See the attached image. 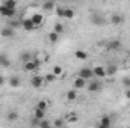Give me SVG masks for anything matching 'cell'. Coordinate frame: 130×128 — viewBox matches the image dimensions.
I'll list each match as a JSON object with an SVG mask.
<instances>
[{
	"label": "cell",
	"instance_id": "4fadbf2b",
	"mask_svg": "<svg viewBox=\"0 0 130 128\" xmlns=\"http://www.w3.org/2000/svg\"><path fill=\"white\" fill-rule=\"evenodd\" d=\"M110 23L112 24H121V23H124V17L121 14H113L110 17Z\"/></svg>",
	"mask_w": 130,
	"mask_h": 128
},
{
	"label": "cell",
	"instance_id": "d590c367",
	"mask_svg": "<svg viewBox=\"0 0 130 128\" xmlns=\"http://www.w3.org/2000/svg\"><path fill=\"white\" fill-rule=\"evenodd\" d=\"M123 86L124 88H130V77H124L123 78Z\"/></svg>",
	"mask_w": 130,
	"mask_h": 128
},
{
	"label": "cell",
	"instance_id": "d6a6232c",
	"mask_svg": "<svg viewBox=\"0 0 130 128\" xmlns=\"http://www.w3.org/2000/svg\"><path fill=\"white\" fill-rule=\"evenodd\" d=\"M53 124L52 122H48V121H45V119H41L39 121V127L41 128H47V127H52Z\"/></svg>",
	"mask_w": 130,
	"mask_h": 128
},
{
	"label": "cell",
	"instance_id": "83f0119b",
	"mask_svg": "<svg viewBox=\"0 0 130 128\" xmlns=\"http://www.w3.org/2000/svg\"><path fill=\"white\" fill-rule=\"evenodd\" d=\"M21 60L23 62H29V60H32V54L29 53V51H24V53H21Z\"/></svg>",
	"mask_w": 130,
	"mask_h": 128
},
{
	"label": "cell",
	"instance_id": "8992f818",
	"mask_svg": "<svg viewBox=\"0 0 130 128\" xmlns=\"http://www.w3.org/2000/svg\"><path fill=\"white\" fill-rule=\"evenodd\" d=\"M44 77H41V75H33L32 78H30V84H32L33 88H36V89H39L42 84H44Z\"/></svg>",
	"mask_w": 130,
	"mask_h": 128
},
{
	"label": "cell",
	"instance_id": "d6986e66",
	"mask_svg": "<svg viewBox=\"0 0 130 128\" xmlns=\"http://www.w3.org/2000/svg\"><path fill=\"white\" fill-rule=\"evenodd\" d=\"M76 15V12L71 9V8H65V12H64V18L65 20H73Z\"/></svg>",
	"mask_w": 130,
	"mask_h": 128
},
{
	"label": "cell",
	"instance_id": "4dcf8cb0",
	"mask_svg": "<svg viewBox=\"0 0 130 128\" xmlns=\"http://www.w3.org/2000/svg\"><path fill=\"white\" fill-rule=\"evenodd\" d=\"M44 80H45L47 83H53V81L56 80V75H55L53 72H52V74H47V75L44 77Z\"/></svg>",
	"mask_w": 130,
	"mask_h": 128
},
{
	"label": "cell",
	"instance_id": "1f68e13d",
	"mask_svg": "<svg viewBox=\"0 0 130 128\" xmlns=\"http://www.w3.org/2000/svg\"><path fill=\"white\" fill-rule=\"evenodd\" d=\"M36 109H41V110H45V109H47V101H44V99H41V101H38V104H36Z\"/></svg>",
	"mask_w": 130,
	"mask_h": 128
},
{
	"label": "cell",
	"instance_id": "74e56055",
	"mask_svg": "<svg viewBox=\"0 0 130 128\" xmlns=\"http://www.w3.org/2000/svg\"><path fill=\"white\" fill-rule=\"evenodd\" d=\"M5 81H6V80H5V77H3V75H0V88L5 84Z\"/></svg>",
	"mask_w": 130,
	"mask_h": 128
},
{
	"label": "cell",
	"instance_id": "3957f363",
	"mask_svg": "<svg viewBox=\"0 0 130 128\" xmlns=\"http://www.w3.org/2000/svg\"><path fill=\"white\" fill-rule=\"evenodd\" d=\"M92 71H94V78H104L107 74H106V68L104 66H101V65H97V66H94L92 68Z\"/></svg>",
	"mask_w": 130,
	"mask_h": 128
},
{
	"label": "cell",
	"instance_id": "f1b7e54d",
	"mask_svg": "<svg viewBox=\"0 0 130 128\" xmlns=\"http://www.w3.org/2000/svg\"><path fill=\"white\" fill-rule=\"evenodd\" d=\"M55 11H56V15H58L59 18H64V12H65L64 6H56V8H55Z\"/></svg>",
	"mask_w": 130,
	"mask_h": 128
},
{
	"label": "cell",
	"instance_id": "ffe728a7",
	"mask_svg": "<svg viewBox=\"0 0 130 128\" xmlns=\"http://www.w3.org/2000/svg\"><path fill=\"white\" fill-rule=\"evenodd\" d=\"M44 116H45V110H41V109H35V112H33V118H36V119H44Z\"/></svg>",
	"mask_w": 130,
	"mask_h": 128
},
{
	"label": "cell",
	"instance_id": "44dd1931",
	"mask_svg": "<svg viewBox=\"0 0 130 128\" xmlns=\"http://www.w3.org/2000/svg\"><path fill=\"white\" fill-rule=\"evenodd\" d=\"M117 71H118V66H117V65H109V66L106 68V74H107V75H115Z\"/></svg>",
	"mask_w": 130,
	"mask_h": 128
},
{
	"label": "cell",
	"instance_id": "4316f807",
	"mask_svg": "<svg viewBox=\"0 0 130 128\" xmlns=\"http://www.w3.org/2000/svg\"><path fill=\"white\" fill-rule=\"evenodd\" d=\"M9 26L17 30L18 27H21V21H20V20H11V21H9Z\"/></svg>",
	"mask_w": 130,
	"mask_h": 128
},
{
	"label": "cell",
	"instance_id": "30bf717a",
	"mask_svg": "<svg viewBox=\"0 0 130 128\" xmlns=\"http://www.w3.org/2000/svg\"><path fill=\"white\" fill-rule=\"evenodd\" d=\"M107 48H109V50H112V51H117V50H120V48H121V42H120L118 39L109 41V42H107Z\"/></svg>",
	"mask_w": 130,
	"mask_h": 128
},
{
	"label": "cell",
	"instance_id": "9a60e30c",
	"mask_svg": "<svg viewBox=\"0 0 130 128\" xmlns=\"http://www.w3.org/2000/svg\"><path fill=\"white\" fill-rule=\"evenodd\" d=\"M55 8H56V3H55L53 0H45L44 5H42V9H44V11H53Z\"/></svg>",
	"mask_w": 130,
	"mask_h": 128
},
{
	"label": "cell",
	"instance_id": "ac0fdd59",
	"mask_svg": "<svg viewBox=\"0 0 130 128\" xmlns=\"http://www.w3.org/2000/svg\"><path fill=\"white\" fill-rule=\"evenodd\" d=\"M91 23H94V24H104V17L103 15H91Z\"/></svg>",
	"mask_w": 130,
	"mask_h": 128
},
{
	"label": "cell",
	"instance_id": "f546056e",
	"mask_svg": "<svg viewBox=\"0 0 130 128\" xmlns=\"http://www.w3.org/2000/svg\"><path fill=\"white\" fill-rule=\"evenodd\" d=\"M17 119H18V113H17V112H9V113H8V121L14 122V121H17Z\"/></svg>",
	"mask_w": 130,
	"mask_h": 128
},
{
	"label": "cell",
	"instance_id": "7a4b0ae2",
	"mask_svg": "<svg viewBox=\"0 0 130 128\" xmlns=\"http://www.w3.org/2000/svg\"><path fill=\"white\" fill-rule=\"evenodd\" d=\"M0 15L5 17V18H12V17L15 15V9H11V8H8V6L2 5V6H0Z\"/></svg>",
	"mask_w": 130,
	"mask_h": 128
},
{
	"label": "cell",
	"instance_id": "484cf974",
	"mask_svg": "<svg viewBox=\"0 0 130 128\" xmlns=\"http://www.w3.org/2000/svg\"><path fill=\"white\" fill-rule=\"evenodd\" d=\"M53 30H55L56 33H59V35H61V33L65 32V27H64V24H61V23H56V24H55V27H53Z\"/></svg>",
	"mask_w": 130,
	"mask_h": 128
},
{
	"label": "cell",
	"instance_id": "6da1fadb",
	"mask_svg": "<svg viewBox=\"0 0 130 128\" xmlns=\"http://www.w3.org/2000/svg\"><path fill=\"white\" fill-rule=\"evenodd\" d=\"M79 77H82V78H85V80H91V78H94V71H92V68H89V66L80 68V71H79Z\"/></svg>",
	"mask_w": 130,
	"mask_h": 128
},
{
	"label": "cell",
	"instance_id": "cb8c5ba5",
	"mask_svg": "<svg viewBox=\"0 0 130 128\" xmlns=\"http://www.w3.org/2000/svg\"><path fill=\"white\" fill-rule=\"evenodd\" d=\"M20 83H21V81H20V78H18V77H15V75L9 78V84H11L12 88H18V86H20Z\"/></svg>",
	"mask_w": 130,
	"mask_h": 128
},
{
	"label": "cell",
	"instance_id": "5b68a950",
	"mask_svg": "<svg viewBox=\"0 0 130 128\" xmlns=\"http://www.w3.org/2000/svg\"><path fill=\"white\" fill-rule=\"evenodd\" d=\"M21 27H23L26 32H32L33 29H36V26L33 24L32 18H26V20H21Z\"/></svg>",
	"mask_w": 130,
	"mask_h": 128
},
{
	"label": "cell",
	"instance_id": "ba28073f",
	"mask_svg": "<svg viewBox=\"0 0 130 128\" xmlns=\"http://www.w3.org/2000/svg\"><path fill=\"white\" fill-rule=\"evenodd\" d=\"M0 66H3V68H9L11 66V59L5 53H0Z\"/></svg>",
	"mask_w": 130,
	"mask_h": 128
},
{
	"label": "cell",
	"instance_id": "8fae6325",
	"mask_svg": "<svg viewBox=\"0 0 130 128\" xmlns=\"http://www.w3.org/2000/svg\"><path fill=\"white\" fill-rule=\"evenodd\" d=\"M86 86V80L85 78H82V77H77L76 80H74V89H83Z\"/></svg>",
	"mask_w": 130,
	"mask_h": 128
},
{
	"label": "cell",
	"instance_id": "7402d4cb",
	"mask_svg": "<svg viewBox=\"0 0 130 128\" xmlns=\"http://www.w3.org/2000/svg\"><path fill=\"white\" fill-rule=\"evenodd\" d=\"M53 74H55L56 77L64 75V68H62L61 65H55V66H53Z\"/></svg>",
	"mask_w": 130,
	"mask_h": 128
},
{
	"label": "cell",
	"instance_id": "7c38bea8",
	"mask_svg": "<svg viewBox=\"0 0 130 128\" xmlns=\"http://www.w3.org/2000/svg\"><path fill=\"white\" fill-rule=\"evenodd\" d=\"M30 18H32L33 24H35L36 27H38V26H41V24L44 23V17H42L41 14H33L32 17H30Z\"/></svg>",
	"mask_w": 130,
	"mask_h": 128
},
{
	"label": "cell",
	"instance_id": "836d02e7",
	"mask_svg": "<svg viewBox=\"0 0 130 128\" xmlns=\"http://www.w3.org/2000/svg\"><path fill=\"white\" fill-rule=\"evenodd\" d=\"M77 119H79V118H77L76 113H70V115H68V121H70V122H77Z\"/></svg>",
	"mask_w": 130,
	"mask_h": 128
},
{
	"label": "cell",
	"instance_id": "e575fe53",
	"mask_svg": "<svg viewBox=\"0 0 130 128\" xmlns=\"http://www.w3.org/2000/svg\"><path fill=\"white\" fill-rule=\"evenodd\" d=\"M64 124H65V122L62 121V119H56V121L53 122V127H58V128H59V127H64Z\"/></svg>",
	"mask_w": 130,
	"mask_h": 128
},
{
	"label": "cell",
	"instance_id": "277c9868",
	"mask_svg": "<svg viewBox=\"0 0 130 128\" xmlns=\"http://www.w3.org/2000/svg\"><path fill=\"white\" fill-rule=\"evenodd\" d=\"M101 81L100 80H94V78H91L89 80V84H88V91L89 92H98L100 89H101Z\"/></svg>",
	"mask_w": 130,
	"mask_h": 128
},
{
	"label": "cell",
	"instance_id": "52a82bcc",
	"mask_svg": "<svg viewBox=\"0 0 130 128\" xmlns=\"http://www.w3.org/2000/svg\"><path fill=\"white\" fill-rule=\"evenodd\" d=\"M0 35H2L3 38H12V36L15 35V29H12L11 26H8V27H3V29L0 30Z\"/></svg>",
	"mask_w": 130,
	"mask_h": 128
},
{
	"label": "cell",
	"instance_id": "d4e9b609",
	"mask_svg": "<svg viewBox=\"0 0 130 128\" xmlns=\"http://www.w3.org/2000/svg\"><path fill=\"white\" fill-rule=\"evenodd\" d=\"M3 5L11 9H17V0H3Z\"/></svg>",
	"mask_w": 130,
	"mask_h": 128
},
{
	"label": "cell",
	"instance_id": "2e32d148",
	"mask_svg": "<svg viewBox=\"0 0 130 128\" xmlns=\"http://www.w3.org/2000/svg\"><path fill=\"white\" fill-rule=\"evenodd\" d=\"M24 71H27V72H30V71H36L38 68H36V65H35V60H29V62H24Z\"/></svg>",
	"mask_w": 130,
	"mask_h": 128
},
{
	"label": "cell",
	"instance_id": "f35d334b",
	"mask_svg": "<svg viewBox=\"0 0 130 128\" xmlns=\"http://www.w3.org/2000/svg\"><path fill=\"white\" fill-rule=\"evenodd\" d=\"M42 2H45V0H42Z\"/></svg>",
	"mask_w": 130,
	"mask_h": 128
},
{
	"label": "cell",
	"instance_id": "603a6c76",
	"mask_svg": "<svg viewBox=\"0 0 130 128\" xmlns=\"http://www.w3.org/2000/svg\"><path fill=\"white\" fill-rule=\"evenodd\" d=\"M48 41H50L52 44L58 42V41H59V33H56L55 30H53V32H50V35H48Z\"/></svg>",
	"mask_w": 130,
	"mask_h": 128
},
{
	"label": "cell",
	"instance_id": "5bb4252c",
	"mask_svg": "<svg viewBox=\"0 0 130 128\" xmlns=\"http://www.w3.org/2000/svg\"><path fill=\"white\" fill-rule=\"evenodd\" d=\"M77 96H79L77 89H70V91H67V99H68V101H76Z\"/></svg>",
	"mask_w": 130,
	"mask_h": 128
},
{
	"label": "cell",
	"instance_id": "e0dca14e",
	"mask_svg": "<svg viewBox=\"0 0 130 128\" xmlns=\"http://www.w3.org/2000/svg\"><path fill=\"white\" fill-rule=\"evenodd\" d=\"M74 56H76V59H79V60H85V59L88 57V53H86L85 50H76Z\"/></svg>",
	"mask_w": 130,
	"mask_h": 128
},
{
	"label": "cell",
	"instance_id": "8d00e7d4",
	"mask_svg": "<svg viewBox=\"0 0 130 128\" xmlns=\"http://www.w3.org/2000/svg\"><path fill=\"white\" fill-rule=\"evenodd\" d=\"M124 95L127 99H130V88H126V92H124Z\"/></svg>",
	"mask_w": 130,
	"mask_h": 128
},
{
	"label": "cell",
	"instance_id": "9c48e42d",
	"mask_svg": "<svg viewBox=\"0 0 130 128\" xmlns=\"http://www.w3.org/2000/svg\"><path fill=\"white\" fill-rule=\"evenodd\" d=\"M110 125H112V119H110V116H107V115L101 116V121H100V127H101V128H109Z\"/></svg>",
	"mask_w": 130,
	"mask_h": 128
}]
</instances>
